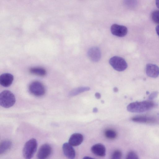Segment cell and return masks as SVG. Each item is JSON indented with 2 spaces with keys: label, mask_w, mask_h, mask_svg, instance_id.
<instances>
[{
  "label": "cell",
  "mask_w": 159,
  "mask_h": 159,
  "mask_svg": "<svg viewBox=\"0 0 159 159\" xmlns=\"http://www.w3.org/2000/svg\"><path fill=\"white\" fill-rule=\"evenodd\" d=\"M156 103L150 101L134 102L127 107L128 111L133 113H141L149 111L156 107Z\"/></svg>",
  "instance_id": "6da1fadb"
},
{
  "label": "cell",
  "mask_w": 159,
  "mask_h": 159,
  "mask_svg": "<svg viewBox=\"0 0 159 159\" xmlns=\"http://www.w3.org/2000/svg\"><path fill=\"white\" fill-rule=\"evenodd\" d=\"M16 102V98L14 94L10 91L5 90L0 94V104L6 108L12 106Z\"/></svg>",
  "instance_id": "7a4b0ae2"
},
{
  "label": "cell",
  "mask_w": 159,
  "mask_h": 159,
  "mask_svg": "<svg viewBox=\"0 0 159 159\" xmlns=\"http://www.w3.org/2000/svg\"><path fill=\"white\" fill-rule=\"evenodd\" d=\"M37 147L36 140L32 138L25 144L23 150V157L26 159H30L33 156Z\"/></svg>",
  "instance_id": "3957f363"
},
{
  "label": "cell",
  "mask_w": 159,
  "mask_h": 159,
  "mask_svg": "<svg viewBox=\"0 0 159 159\" xmlns=\"http://www.w3.org/2000/svg\"><path fill=\"white\" fill-rule=\"evenodd\" d=\"M109 62L115 70L119 71L124 70L128 66L124 59L118 56H114L111 58L109 61Z\"/></svg>",
  "instance_id": "277c9868"
},
{
  "label": "cell",
  "mask_w": 159,
  "mask_h": 159,
  "mask_svg": "<svg viewBox=\"0 0 159 159\" xmlns=\"http://www.w3.org/2000/svg\"><path fill=\"white\" fill-rule=\"evenodd\" d=\"M29 90L32 94L38 97L43 96L45 93L44 86L38 81H33L29 85Z\"/></svg>",
  "instance_id": "5b68a950"
},
{
  "label": "cell",
  "mask_w": 159,
  "mask_h": 159,
  "mask_svg": "<svg viewBox=\"0 0 159 159\" xmlns=\"http://www.w3.org/2000/svg\"><path fill=\"white\" fill-rule=\"evenodd\" d=\"M111 33L115 36L119 37H123L127 34L128 29L125 26L114 24L111 26Z\"/></svg>",
  "instance_id": "8992f818"
},
{
  "label": "cell",
  "mask_w": 159,
  "mask_h": 159,
  "mask_svg": "<svg viewBox=\"0 0 159 159\" xmlns=\"http://www.w3.org/2000/svg\"><path fill=\"white\" fill-rule=\"evenodd\" d=\"M52 152V148L48 144L42 145L39 148L37 154V157L40 159H45L49 157Z\"/></svg>",
  "instance_id": "52a82bcc"
},
{
  "label": "cell",
  "mask_w": 159,
  "mask_h": 159,
  "mask_svg": "<svg viewBox=\"0 0 159 159\" xmlns=\"http://www.w3.org/2000/svg\"><path fill=\"white\" fill-rule=\"evenodd\" d=\"M87 54L89 58L93 62L98 61L101 57V52L98 47H94L90 48Z\"/></svg>",
  "instance_id": "ba28073f"
},
{
  "label": "cell",
  "mask_w": 159,
  "mask_h": 159,
  "mask_svg": "<svg viewBox=\"0 0 159 159\" xmlns=\"http://www.w3.org/2000/svg\"><path fill=\"white\" fill-rule=\"evenodd\" d=\"M92 152L95 155L100 157H104L106 155V148L102 144L98 143L93 145L91 149Z\"/></svg>",
  "instance_id": "9c48e42d"
},
{
  "label": "cell",
  "mask_w": 159,
  "mask_h": 159,
  "mask_svg": "<svg viewBox=\"0 0 159 159\" xmlns=\"http://www.w3.org/2000/svg\"><path fill=\"white\" fill-rule=\"evenodd\" d=\"M72 146L69 143H65L62 145V150L64 155L70 159H74L75 156V151Z\"/></svg>",
  "instance_id": "30bf717a"
},
{
  "label": "cell",
  "mask_w": 159,
  "mask_h": 159,
  "mask_svg": "<svg viewBox=\"0 0 159 159\" xmlns=\"http://www.w3.org/2000/svg\"><path fill=\"white\" fill-rule=\"evenodd\" d=\"M146 73L150 77L156 78L159 75V68L156 65L148 64L146 66Z\"/></svg>",
  "instance_id": "8fae6325"
},
{
  "label": "cell",
  "mask_w": 159,
  "mask_h": 159,
  "mask_svg": "<svg viewBox=\"0 0 159 159\" xmlns=\"http://www.w3.org/2000/svg\"><path fill=\"white\" fill-rule=\"evenodd\" d=\"M14 80L13 76L9 73L2 74L0 76V84L3 87H8L12 84Z\"/></svg>",
  "instance_id": "7c38bea8"
},
{
  "label": "cell",
  "mask_w": 159,
  "mask_h": 159,
  "mask_svg": "<svg viewBox=\"0 0 159 159\" xmlns=\"http://www.w3.org/2000/svg\"><path fill=\"white\" fill-rule=\"evenodd\" d=\"M84 136L81 134L75 133L70 136L69 143L73 146H77L80 145L83 142Z\"/></svg>",
  "instance_id": "4fadbf2b"
},
{
  "label": "cell",
  "mask_w": 159,
  "mask_h": 159,
  "mask_svg": "<svg viewBox=\"0 0 159 159\" xmlns=\"http://www.w3.org/2000/svg\"><path fill=\"white\" fill-rule=\"evenodd\" d=\"M131 120L135 122L145 123H154L156 119L153 117L147 116H139L133 117Z\"/></svg>",
  "instance_id": "5bb4252c"
},
{
  "label": "cell",
  "mask_w": 159,
  "mask_h": 159,
  "mask_svg": "<svg viewBox=\"0 0 159 159\" xmlns=\"http://www.w3.org/2000/svg\"><path fill=\"white\" fill-rule=\"evenodd\" d=\"M12 142L9 140H3L0 144V154H3L8 151L11 148Z\"/></svg>",
  "instance_id": "9a60e30c"
},
{
  "label": "cell",
  "mask_w": 159,
  "mask_h": 159,
  "mask_svg": "<svg viewBox=\"0 0 159 159\" xmlns=\"http://www.w3.org/2000/svg\"><path fill=\"white\" fill-rule=\"evenodd\" d=\"M30 72L32 74L40 76H44L46 74V71L43 68L39 67H34L30 68Z\"/></svg>",
  "instance_id": "2e32d148"
},
{
  "label": "cell",
  "mask_w": 159,
  "mask_h": 159,
  "mask_svg": "<svg viewBox=\"0 0 159 159\" xmlns=\"http://www.w3.org/2000/svg\"><path fill=\"white\" fill-rule=\"evenodd\" d=\"M90 88L88 87H81L74 89L71 91L69 95L71 96H75L83 92L89 90Z\"/></svg>",
  "instance_id": "e0dca14e"
},
{
  "label": "cell",
  "mask_w": 159,
  "mask_h": 159,
  "mask_svg": "<svg viewBox=\"0 0 159 159\" xmlns=\"http://www.w3.org/2000/svg\"><path fill=\"white\" fill-rule=\"evenodd\" d=\"M105 137L108 139H115L117 136L116 132L114 130L108 129L104 132Z\"/></svg>",
  "instance_id": "ac0fdd59"
},
{
  "label": "cell",
  "mask_w": 159,
  "mask_h": 159,
  "mask_svg": "<svg viewBox=\"0 0 159 159\" xmlns=\"http://www.w3.org/2000/svg\"><path fill=\"white\" fill-rule=\"evenodd\" d=\"M151 18L154 23L159 24V10L153 11L151 14Z\"/></svg>",
  "instance_id": "d6986e66"
},
{
  "label": "cell",
  "mask_w": 159,
  "mask_h": 159,
  "mask_svg": "<svg viewBox=\"0 0 159 159\" xmlns=\"http://www.w3.org/2000/svg\"><path fill=\"white\" fill-rule=\"evenodd\" d=\"M121 152L119 150H116L111 155V158L112 159H120L122 157Z\"/></svg>",
  "instance_id": "ffe728a7"
},
{
  "label": "cell",
  "mask_w": 159,
  "mask_h": 159,
  "mask_svg": "<svg viewBox=\"0 0 159 159\" xmlns=\"http://www.w3.org/2000/svg\"><path fill=\"white\" fill-rule=\"evenodd\" d=\"M126 159H139L137 154L134 152L131 151L127 154Z\"/></svg>",
  "instance_id": "44dd1931"
},
{
  "label": "cell",
  "mask_w": 159,
  "mask_h": 159,
  "mask_svg": "<svg viewBox=\"0 0 159 159\" xmlns=\"http://www.w3.org/2000/svg\"><path fill=\"white\" fill-rule=\"evenodd\" d=\"M158 93L156 92L152 93L149 96L148 98L149 100H152L155 98L157 95Z\"/></svg>",
  "instance_id": "7402d4cb"
},
{
  "label": "cell",
  "mask_w": 159,
  "mask_h": 159,
  "mask_svg": "<svg viewBox=\"0 0 159 159\" xmlns=\"http://www.w3.org/2000/svg\"><path fill=\"white\" fill-rule=\"evenodd\" d=\"M95 97L98 99H99L101 97V94L99 93H95Z\"/></svg>",
  "instance_id": "603a6c76"
},
{
  "label": "cell",
  "mask_w": 159,
  "mask_h": 159,
  "mask_svg": "<svg viewBox=\"0 0 159 159\" xmlns=\"http://www.w3.org/2000/svg\"><path fill=\"white\" fill-rule=\"evenodd\" d=\"M156 32L159 37V25L157 26L156 28Z\"/></svg>",
  "instance_id": "cb8c5ba5"
},
{
  "label": "cell",
  "mask_w": 159,
  "mask_h": 159,
  "mask_svg": "<svg viewBox=\"0 0 159 159\" xmlns=\"http://www.w3.org/2000/svg\"><path fill=\"white\" fill-rule=\"evenodd\" d=\"M156 4L157 7L159 8V0H156Z\"/></svg>",
  "instance_id": "d4e9b609"
},
{
  "label": "cell",
  "mask_w": 159,
  "mask_h": 159,
  "mask_svg": "<svg viewBox=\"0 0 159 159\" xmlns=\"http://www.w3.org/2000/svg\"><path fill=\"white\" fill-rule=\"evenodd\" d=\"M98 111V109L96 107H94L93 109V112L94 113H97Z\"/></svg>",
  "instance_id": "484cf974"
},
{
  "label": "cell",
  "mask_w": 159,
  "mask_h": 159,
  "mask_svg": "<svg viewBox=\"0 0 159 159\" xmlns=\"http://www.w3.org/2000/svg\"><path fill=\"white\" fill-rule=\"evenodd\" d=\"M114 91L115 92H117L118 91V89L116 87H115L113 89Z\"/></svg>",
  "instance_id": "4316f807"
}]
</instances>
